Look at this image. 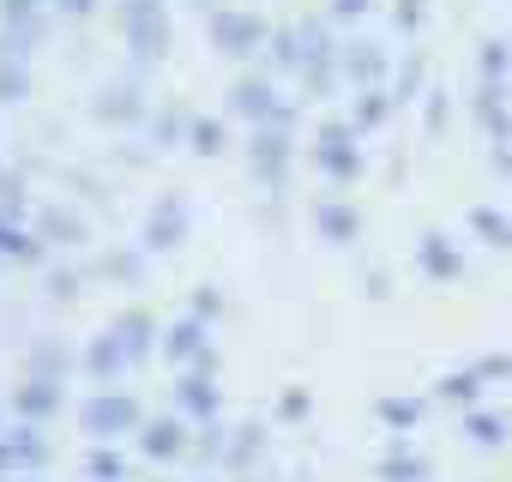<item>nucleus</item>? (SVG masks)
<instances>
[{
    "label": "nucleus",
    "mask_w": 512,
    "mask_h": 482,
    "mask_svg": "<svg viewBox=\"0 0 512 482\" xmlns=\"http://www.w3.org/2000/svg\"><path fill=\"white\" fill-rule=\"evenodd\" d=\"M121 37H127V49L139 55V67H157V61H163L169 19H163L157 0H127V7H121Z\"/></svg>",
    "instance_id": "nucleus-1"
},
{
    "label": "nucleus",
    "mask_w": 512,
    "mask_h": 482,
    "mask_svg": "<svg viewBox=\"0 0 512 482\" xmlns=\"http://www.w3.org/2000/svg\"><path fill=\"white\" fill-rule=\"evenodd\" d=\"M229 103H235V115H247L253 127H290V121H296V109H290L266 79H241Z\"/></svg>",
    "instance_id": "nucleus-2"
},
{
    "label": "nucleus",
    "mask_w": 512,
    "mask_h": 482,
    "mask_svg": "<svg viewBox=\"0 0 512 482\" xmlns=\"http://www.w3.org/2000/svg\"><path fill=\"white\" fill-rule=\"evenodd\" d=\"M211 43L223 49V55H260V43H266V25L260 19H253V13H211Z\"/></svg>",
    "instance_id": "nucleus-3"
},
{
    "label": "nucleus",
    "mask_w": 512,
    "mask_h": 482,
    "mask_svg": "<svg viewBox=\"0 0 512 482\" xmlns=\"http://www.w3.org/2000/svg\"><path fill=\"white\" fill-rule=\"evenodd\" d=\"M79 422L91 428V434H127V428H139V404H133V392H103V398H91L85 410H79Z\"/></svg>",
    "instance_id": "nucleus-4"
},
{
    "label": "nucleus",
    "mask_w": 512,
    "mask_h": 482,
    "mask_svg": "<svg viewBox=\"0 0 512 482\" xmlns=\"http://www.w3.org/2000/svg\"><path fill=\"white\" fill-rule=\"evenodd\" d=\"M284 169H290V127H260L253 133V175L284 181Z\"/></svg>",
    "instance_id": "nucleus-5"
},
{
    "label": "nucleus",
    "mask_w": 512,
    "mask_h": 482,
    "mask_svg": "<svg viewBox=\"0 0 512 482\" xmlns=\"http://www.w3.org/2000/svg\"><path fill=\"white\" fill-rule=\"evenodd\" d=\"M163 356L169 362H193V368H211V344H205V326L199 320H175L163 332Z\"/></svg>",
    "instance_id": "nucleus-6"
},
{
    "label": "nucleus",
    "mask_w": 512,
    "mask_h": 482,
    "mask_svg": "<svg viewBox=\"0 0 512 482\" xmlns=\"http://www.w3.org/2000/svg\"><path fill=\"white\" fill-rule=\"evenodd\" d=\"M187 235V199H157V211H151V223H145V248H175V241Z\"/></svg>",
    "instance_id": "nucleus-7"
},
{
    "label": "nucleus",
    "mask_w": 512,
    "mask_h": 482,
    "mask_svg": "<svg viewBox=\"0 0 512 482\" xmlns=\"http://www.w3.org/2000/svg\"><path fill=\"white\" fill-rule=\"evenodd\" d=\"M314 157H320V169H326V175H338V181L362 175V157H356V145H350V133H344V127H326V133H320V145H314Z\"/></svg>",
    "instance_id": "nucleus-8"
},
{
    "label": "nucleus",
    "mask_w": 512,
    "mask_h": 482,
    "mask_svg": "<svg viewBox=\"0 0 512 482\" xmlns=\"http://www.w3.org/2000/svg\"><path fill=\"white\" fill-rule=\"evenodd\" d=\"M139 446H145V458H181L187 452V422L181 416H157V422L139 428Z\"/></svg>",
    "instance_id": "nucleus-9"
},
{
    "label": "nucleus",
    "mask_w": 512,
    "mask_h": 482,
    "mask_svg": "<svg viewBox=\"0 0 512 482\" xmlns=\"http://www.w3.org/2000/svg\"><path fill=\"white\" fill-rule=\"evenodd\" d=\"M0 260L37 266V260H43V235H37V229H25L19 217H0Z\"/></svg>",
    "instance_id": "nucleus-10"
},
{
    "label": "nucleus",
    "mask_w": 512,
    "mask_h": 482,
    "mask_svg": "<svg viewBox=\"0 0 512 482\" xmlns=\"http://www.w3.org/2000/svg\"><path fill=\"white\" fill-rule=\"evenodd\" d=\"M19 416H31V422H43V416H55L61 410V380H43V374H31L25 386H19Z\"/></svg>",
    "instance_id": "nucleus-11"
},
{
    "label": "nucleus",
    "mask_w": 512,
    "mask_h": 482,
    "mask_svg": "<svg viewBox=\"0 0 512 482\" xmlns=\"http://www.w3.org/2000/svg\"><path fill=\"white\" fill-rule=\"evenodd\" d=\"M97 121H145L139 85H109V91L97 97Z\"/></svg>",
    "instance_id": "nucleus-12"
},
{
    "label": "nucleus",
    "mask_w": 512,
    "mask_h": 482,
    "mask_svg": "<svg viewBox=\"0 0 512 482\" xmlns=\"http://www.w3.org/2000/svg\"><path fill=\"white\" fill-rule=\"evenodd\" d=\"M175 392H181V410H187V416H211V410H217V386H211V368H193V374H187Z\"/></svg>",
    "instance_id": "nucleus-13"
},
{
    "label": "nucleus",
    "mask_w": 512,
    "mask_h": 482,
    "mask_svg": "<svg viewBox=\"0 0 512 482\" xmlns=\"http://www.w3.org/2000/svg\"><path fill=\"white\" fill-rule=\"evenodd\" d=\"M344 73H350L356 85H374V79L386 73V55H380L374 43H350V49H344Z\"/></svg>",
    "instance_id": "nucleus-14"
},
{
    "label": "nucleus",
    "mask_w": 512,
    "mask_h": 482,
    "mask_svg": "<svg viewBox=\"0 0 512 482\" xmlns=\"http://www.w3.org/2000/svg\"><path fill=\"white\" fill-rule=\"evenodd\" d=\"M476 121H482V127H488L500 145L512 139V115L500 109V85H494V79H488V85H482V97H476Z\"/></svg>",
    "instance_id": "nucleus-15"
},
{
    "label": "nucleus",
    "mask_w": 512,
    "mask_h": 482,
    "mask_svg": "<svg viewBox=\"0 0 512 482\" xmlns=\"http://www.w3.org/2000/svg\"><path fill=\"white\" fill-rule=\"evenodd\" d=\"M115 338H121L127 362H145V356H151V320H145V314H121V320H115Z\"/></svg>",
    "instance_id": "nucleus-16"
},
{
    "label": "nucleus",
    "mask_w": 512,
    "mask_h": 482,
    "mask_svg": "<svg viewBox=\"0 0 512 482\" xmlns=\"http://www.w3.org/2000/svg\"><path fill=\"white\" fill-rule=\"evenodd\" d=\"M422 266H428V278H458L464 272V254H452L446 235H428L422 241Z\"/></svg>",
    "instance_id": "nucleus-17"
},
{
    "label": "nucleus",
    "mask_w": 512,
    "mask_h": 482,
    "mask_svg": "<svg viewBox=\"0 0 512 482\" xmlns=\"http://www.w3.org/2000/svg\"><path fill=\"white\" fill-rule=\"evenodd\" d=\"M7 446H13V464H43L49 458V440H43V428L25 416V428H13L7 434Z\"/></svg>",
    "instance_id": "nucleus-18"
},
{
    "label": "nucleus",
    "mask_w": 512,
    "mask_h": 482,
    "mask_svg": "<svg viewBox=\"0 0 512 482\" xmlns=\"http://www.w3.org/2000/svg\"><path fill=\"white\" fill-rule=\"evenodd\" d=\"M121 362H127V350H121V338L109 332V338H97L91 350H85V368L97 374V380H109V374H121Z\"/></svg>",
    "instance_id": "nucleus-19"
},
{
    "label": "nucleus",
    "mask_w": 512,
    "mask_h": 482,
    "mask_svg": "<svg viewBox=\"0 0 512 482\" xmlns=\"http://www.w3.org/2000/svg\"><path fill=\"white\" fill-rule=\"evenodd\" d=\"M25 97H31V73H25V61L0 55V103H25Z\"/></svg>",
    "instance_id": "nucleus-20"
},
{
    "label": "nucleus",
    "mask_w": 512,
    "mask_h": 482,
    "mask_svg": "<svg viewBox=\"0 0 512 482\" xmlns=\"http://www.w3.org/2000/svg\"><path fill=\"white\" fill-rule=\"evenodd\" d=\"M386 115H392V97H386V91H362V97H356V109H350V121H356V127H380Z\"/></svg>",
    "instance_id": "nucleus-21"
},
{
    "label": "nucleus",
    "mask_w": 512,
    "mask_h": 482,
    "mask_svg": "<svg viewBox=\"0 0 512 482\" xmlns=\"http://www.w3.org/2000/svg\"><path fill=\"white\" fill-rule=\"evenodd\" d=\"M314 223H320V229H326L332 241H356V217H350L344 205H326V199H320V211H314Z\"/></svg>",
    "instance_id": "nucleus-22"
},
{
    "label": "nucleus",
    "mask_w": 512,
    "mask_h": 482,
    "mask_svg": "<svg viewBox=\"0 0 512 482\" xmlns=\"http://www.w3.org/2000/svg\"><path fill=\"white\" fill-rule=\"evenodd\" d=\"M476 392H482V374L470 368V374H446L440 380V398L446 404H476Z\"/></svg>",
    "instance_id": "nucleus-23"
},
{
    "label": "nucleus",
    "mask_w": 512,
    "mask_h": 482,
    "mask_svg": "<svg viewBox=\"0 0 512 482\" xmlns=\"http://www.w3.org/2000/svg\"><path fill=\"white\" fill-rule=\"evenodd\" d=\"M464 434H470L476 446H500V440H506V422H500V416H482V410H470V416H464Z\"/></svg>",
    "instance_id": "nucleus-24"
},
{
    "label": "nucleus",
    "mask_w": 512,
    "mask_h": 482,
    "mask_svg": "<svg viewBox=\"0 0 512 482\" xmlns=\"http://www.w3.org/2000/svg\"><path fill=\"white\" fill-rule=\"evenodd\" d=\"M260 440H266V428H260V422H247V428L235 434V446H229V464H235V470L253 464V458H260Z\"/></svg>",
    "instance_id": "nucleus-25"
},
{
    "label": "nucleus",
    "mask_w": 512,
    "mask_h": 482,
    "mask_svg": "<svg viewBox=\"0 0 512 482\" xmlns=\"http://www.w3.org/2000/svg\"><path fill=\"white\" fill-rule=\"evenodd\" d=\"M380 422H392V428H416V422H422V404H416V398H380Z\"/></svg>",
    "instance_id": "nucleus-26"
},
{
    "label": "nucleus",
    "mask_w": 512,
    "mask_h": 482,
    "mask_svg": "<svg viewBox=\"0 0 512 482\" xmlns=\"http://www.w3.org/2000/svg\"><path fill=\"white\" fill-rule=\"evenodd\" d=\"M272 61L278 67H302V31H272Z\"/></svg>",
    "instance_id": "nucleus-27"
},
{
    "label": "nucleus",
    "mask_w": 512,
    "mask_h": 482,
    "mask_svg": "<svg viewBox=\"0 0 512 482\" xmlns=\"http://www.w3.org/2000/svg\"><path fill=\"white\" fill-rule=\"evenodd\" d=\"M187 139H193V151H199V157H217V151H223V127H217V121H193V127H187Z\"/></svg>",
    "instance_id": "nucleus-28"
},
{
    "label": "nucleus",
    "mask_w": 512,
    "mask_h": 482,
    "mask_svg": "<svg viewBox=\"0 0 512 482\" xmlns=\"http://www.w3.org/2000/svg\"><path fill=\"white\" fill-rule=\"evenodd\" d=\"M19 199H25L19 169H0V217H19Z\"/></svg>",
    "instance_id": "nucleus-29"
},
{
    "label": "nucleus",
    "mask_w": 512,
    "mask_h": 482,
    "mask_svg": "<svg viewBox=\"0 0 512 482\" xmlns=\"http://www.w3.org/2000/svg\"><path fill=\"white\" fill-rule=\"evenodd\" d=\"M43 229H49L55 241H85V223L67 217V211H43Z\"/></svg>",
    "instance_id": "nucleus-30"
},
{
    "label": "nucleus",
    "mask_w": 512,
    "mask_h": 482,
    "mask_svg": "<svg viewBox=\"0 0 512 482\" xmlns=\"http://www.w3.org/2000/svg\"><path fill=\"white\" fill-rule=\"evenodd\" d=\"M61 368H67V356H61L55 344H37V350H31V374H43V380H61Z\"/></svg>",
    "instance_id": "nucleus-31"
},
{
    "label": "nucleus",
    "mask_w": 512,
    "mask_h": 482,
    "mask_svg": "<svg viewBox=\"0 0 512 482\" xmlns=\"http://www.w3.org/2000/svg\"><path fill=\"white\" fill-rule=\"evenodd\" d=\"M470 223H476V229H482L488 241H500V248H512V223H506V217H494V211H476Z\"/></svg>",
    "instance_id": "nucleus-32"
},
{
    "label": "nucleus",
    "mask_w": 512,
    "mask_h": 482,
    "mask_svg": "<svg viewBox=\"0 0 512 482\" xmlns=\"http://www.w3.org/2000/svg\"><path fill=\"white\" fill-rule=\"evenodd\" d=\"M506 61H512V55H506V43H482V79H494V85H500V79H506Z\"/></svg>",
    "instance_id": "nucleus-33"
},
{
    "label": "nucleus",
    "mask_w": 512,
    "mask_h": 482,
    "mask_svg": "<svg viewBox=\"0 0 512 482\" xmlns=\"http://www.w3.org/2000/svg\"><path fill=\"white\" fill-rule=\"evenodd\" d=\"M199 464H229V446H223V428H205V434H199Z\"/></svg>",
    "instance_id": "nucleus-34"
},
{
    "label": "nucleus",
    "mask_w": 512,
    "mask_h": 482,
    "mask_svg": "<svg viewBox=\"0 0 512 482\" xmlns=\"http://www.w3.org/2000/svg\"><path fill=\"white\" fill-rule=\"evenodd\" d=\"M380 470H386V476H422V470H428V458H422V452H392Z\"/></svg>",
    "instance_id": "nucleus-35"
},
{
    "label": "nucleus",
    "mask_w": 512,
    "mask_h": 482,
    "mask_svg": "<svg viewBox=\"0 0 512 482\" xmlns=\"http://www.w3.org/2000/svg\"><path fill=\"white\" fill-rule=\"evenodd\" d=\"M181 133H187V115L181 109H163L157 115V139H181Z\"/></svg>",
    "instance_id": "nucleus-36"
},
{
    "label": "nucleus",
    "mask_w": 512,
    "mask_h": 482,
    "mask_svg": "<svg viewBox=\"0 0 512 482\" xmlns=\"http://www.w3.org/2000/svg\"><path fill=\"white\" fill-rule=\"evenodd\" d=\"M422 19H428V0H398V25L404 31H416Z\"/></svg>",
    "instance_id": "nucleus-37"
},
{
    "label": "nucleus",
    "mask_w": 512,
    "mask_h": 482,
    "mask_svg": "<svg viewBox=\"0 0 512 482\" xmlns=\"http://www.w3.org/2000/svg\"><path fill=\"white\" fill-rule=\"evenodd\" d=\"M43 0H0V19H37Z\"/></svg>",
    "instance_id": "nucleus-38"
},
{
    "label": "nucleus",
    "mask_w": 512,
    "mask_h": 482,
    "mask_svg": "<svg viewBox=\"0 0 512 482\" xmlns=\"http://www.w3.org/2000/svg\"><path fill=\"white\" fill-rule=\"evenodd\" d=\"M91 470H97V476H121V470H127V464H121V458H115V452H91Z\"/></svg>",
    "instance_id": "nucleus-39"
},
{
    "label": "nucleus",
    "mask_w": 512,
    "mask_h": 482,
    "mask_svg": "<svg viewBox=\"0 0 512 482\" xmlns=\"http://www.w3.org/2000/svg\"><path fill=\"white\" fill-rule=\"evenodd\" d=\"M49 290H55V302H67V296L79 290V278H73V272H55V278H49Z\"/></svg>",
    "instance_id": "nucleus-40"
},
{
    "label": "nucleus",
    "mask_w": 512,
    "mask_h": 482,
    "mask_svg": "<svg viewBox=\"0 0 512 482\" xmlns=\"http://www.w3.org/2000/svg\"><path fill=\"white\" fill-rule=\"evenodd\" d=\"M440 127H446V97L428 103V133H440Z\"/></svg>",
    "instance_id": "nucleus-41"
},
{
    "label": "nucleus",
    "mask_w": 512,
    "mask_h": 482,
    "mask_svg": "<svg viewBox=\"0 0 512 482\" xmlns=\"http://www.w3.org/2000/svg\"><path fill=\"white\" fill-rule=\"evenodd\" d=\"M217 308H223V296H217V290H199V320H211Z\"/></svg>",
    "instance_id": "nucleus-42"
},
{
    "label": "nucleus",
    "mask_w": 512,
    "mask_h": 482,
    "mask_svg": "<svg viewBox=\"0 0 512 482\" xmlns=\"http://www.w3.org/2000/svg\"><path fill=\"white\" fill-rule=\"evenodd\" d=\"M284 416H290V422H302V416H308V398H302V392H290V398H284Z\"/></svg>",
    "instance_id": "nucleus-43"
},
{
    "label": "nucleus",
    "mask_w": 512,
    "mask_h": 482,
    "mask_svg": "<svg viewBox=\"0 0 512 482\" xmlns=\"http://www.w3.org/2000/svg\"><path fill=\"white\" fill-rule=\"evenodd\" d=\"M332 13H338V19H362V13H368V0H338Z\"/></svg>",
    "instance_id": "nucleus-44"
},
{
    "label": "nucleus",
    "mask_w": 512,
    "mask_h": 482,
    "mask_svg": "<svg viewBox=\"0 0 512 482\" xmlns=\"http://www.w3.org/2000/svg\"><path fill=\"white\" fill-rule=\"evenodd\" d=\"M55 7H61V13H73V19H85V13L97 7V0H55Z\"/></svg>",
    "instance_id": "nucleus-45"
},
{
    "label": "nucleus",
    "mask_w": 512,
    "mask_h": 482,
    "mask_svg": "<svg viewBox=\"0 0 512 482\" xmlns=\"http://www.w3.org/2000/svg\"><path fill=\"white\" fill-rule=\"evenodd\" d=\"M0 470H13V446H7V434H0Z\"/></svg>",
    "instance_id": "nucleus-46"
},
{
    "label": "nucleus",
    "mask_w": 512,
    "mask_h": 482,
    "mask_svg": "<svg viewBox=\"0 0 512 482\" xmlns=\"http://www.w3.org/2000/svg\"><path fill=\"white\" fill-rule=\"evenodd\" d=\"M494 169H500V175H512V157H506V151H500V157H494Z\"/></svg>",
    "instance_id": "nucleus-47"
}]
</instances>
